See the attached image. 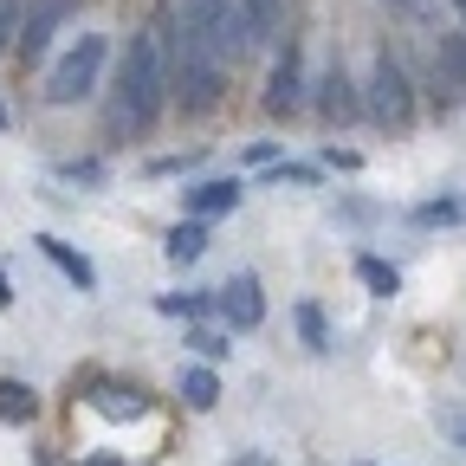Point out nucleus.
Here are the masks:
<instances>
[{
	"mask_svg": "<svg viewBox=\"0 0 466 466\" xmlns=\"http://www.w3.org/2000/svg\"><path fill=\"white\" fill-rule=\"evenodd\" d=\"M447 434H453V441L466 447V415H447Z\"/></svg>",
	"mask_w": 466,
	"mask_h": 466,
	"instance_id": "bb28decb",
	"label": "nucleus"
},
{
	"mask_svg": "<svg viewBox=\"0 0 466 466\" xmlns=\"http://www.w3.org/2000/svg\"><path fill=\"white\" fill-rule=\"evenodd\" d=\"M389 7H395V14H408V20H421V14H428V0H389Z\"/></svg>",
	"mask_w": 466,
	"mask_h": 466,
	"instance_id": "393cba45",
	"label": "nucleus"
},
{
	"mask_svg": "<svg viewBox=\"0 0 466 466\" xmlns=\"http://www.w3.org/2000/svg\"><path fill=\"white\" fill-rule=\"evenodd\" d=\"M305 104V58H299V46L285 39V52L272 58V78H266V110L272 116H291Z\"/></svg>",
	"mask_w": 466,
	"mask_h": 466,
	"instance_id": "0eeeda50",
	"label": "nucleus"
},
{
	"mask_svg": "<svg viewBox=\"0 0 466 466\" xmlns=\"http://www.w3.org/2000/svg\"><path fill=\"white\" fill-rule=\"evenodd\" d=\"M20 14H26V0H0V46L20 39Z\"/></svg>",
	"mask_w": 466,
	"mask_h": 466,
	"instance_id": "412c9836",
	"label": "nucleus"
},
{
	"mask_svg": "<svg viewBox=\"0 0 466 466\" xmlns=\"http://www.w3.org/2000/svg\"><path fill=\"white\" fill-rule=\"evenodd\" d=\"M33 408H39V395L26 382H0V421H33Z\"/></svg>",
	"mask_w": 466,
	"mask_h": 466,
	"instance_id": "f3484780",
	"label": "nucleus"
},
{
	"mask_svg": "<svg viewBox=\"0 0 466 466\" xmlns=\"http://www.w3.org/2000/svg\"><path fill=\"white\" fill-rule=\"evenodd\" d=\"M91 401H97V415H110V421H137V415H149L143 389H124V382H104Z\"/></svg>",
	"mask_w": 466,
	"mask_h": 466,
	"instance_id": "4468645a",
	"label": "nucleus"
},
{
	"mask_svg": "<svg viewBox=\"0 0 466 466\" xmlns=\"http://www.w3.org/2000/svg\"><path fill=\"white\" fill-rule=\"evenodd\" d=\"M188 343H195V357H208V363H220L233 350V337H220V330H188Z\"/></svg>",
	"mask_w": 466,
	"mask_h": 466,
	"instance_id": "aec40b11",
	"label": "nucleus"
},
{
	"mask_svg": "<svg viewBox=\"0 0 466 466\" xmlns=\"http://www.w3.org/2000/svg\"><path fill=\"white\" fill-rule=\"evenodd\" d=\"M0 130H7V104H0Z\"/></svg>",
	"mask_w": 466,
	"mask_h": 466,
	"instance_id": "c85d7f7f",
	"label": "nucleus"
},
{
	"mask_svg": "<svg viewBox=\"0 0 466 466\" xmlns=\"http://www.w3.org/2000/svg\"><path fill=\"white\" fill-rule=\"evenodd\" d=\"M78 14V0H26V14H20V58L33 66V58H46V46L58 39V26H66Z\"/></svg>",
	"mask_w": 466,
	"mask_h": 466,
	"instance_id": "39448f33",
	"label": "nucleus"
},
{
	"mask_svg": "<svg viewBox=\"0 0 466 466\" xmlns=\"http://www.w3.org/2000/svg\"><path fill=\"white\" fill-rule=\"evenodd\" d=\"M39 253H46V259H52L58 272H66V279H72L78 291H97V266H91L85 253H72L66 240H58V233H39Z\"/></svg>",
	"mask_w": 466,
	"mask_h": 466,
	"instance_id": "f8f14e48",
	"label": "nucleus"
},
{
	"mask_svg": "<svg viewBox=\"0 0 466 466\" xmlns=\"http://www.w3.org/2000/svg\"><path fill=\"white\" fill-rule=\"evenodd\" d=\"M195 162H201L195 149H188V156H156V162H149V175H182V168H195Z\"/></svg>",
	"mask_w": 466,
	"mask_h": 466,
	"instance_id": "b1692460",
	"label": "nucleus"
},
{
	"mask_svg": "<svg viewBox=\"0 0 466 466\" xmlns=\"http://www.w3.org/2000/svg\"><path fill=\"white\" fill-rule=\"evenodd\" d=\"M299 337H305L311 357H324V350H330V324H324V311H318V305H299Z\"/></svg>",
	"mask_w": 466,
	"mask_h": 466,
	"instance_id": "a211bd4d",
	"label": "nucleus"
},
{
	"mask_svg": "<svg viewBox=\"0 0 466 466\" xmlns=\"http://www.w3.org/2000/svg\"><path fill=\"white\" fill-rule=\"evenodd\" d=\"M357 279L376 291V299H395V291H401V272L389 259H376V253H357Z\"/></svg>",
	"mask_w": 466,
	"mask_h": 466,
	"instance_id": "dca6fc26",
	"label": "nucleus"
},
{
	"mask_svg": "<svg viewBox=\"0 0 466 466\" xmlns=\"http://www.w3.org/2000/svg\"><path fill=\"white\" fill-rule=\"evenodd\" d=\"M214 311H220L227 330H259V324H266V291H259V279H253V272H233V279L214 291Z\"/></svg>",
	"mask_w": 466,
	"mask_h": 466,
	"instance_id": "423d86ee",
	"label": "nucleus"
},
{
	"mask_svg": "<svg viewBox=\"0 0 466 466\" xmlns=\"http://www.w3.org/2000/svg\"><path fill=\"white\" fill-rule=\"evenodd\" d=\"M162 311H168V318H201V311H208V299H195V291H182V299H162Z\"/></svg>",
	"mask_w": 466,
	"mask_h": 466,
	"instance_id": "4be33fe9",
	"label": "nucleus"
},
{
	"mask_svg": "<svg viewBox=\"0 0 466 466\" xmlns=\"http://www.w3.org/2000/svg\"><path fill=\"white\" fill-rule=\"evenodd\" d=\"M162 104H168V14H162L149 33L130 39L104 124H110V137H143V130H156Z\"/></svg>",
	"mask_w": 466,
	"mask_h": 466,
	"instance_id": "f257e3e1",
	"label": "nucleus"
},
{
	"mask_svg": "<svg viewBox=\"0 0 466 466\" xmlns=\"http://www.w3.org/2000/svg\"><path fill=\"white\" fill-rule=\"evenodd\" d=\"M227 466H272V460H266V453H233Z\"/></svg>",
	"mask_w": 466,
	"mask_h": 466,
	"instance_id": "a878e982",
	"label": "nucleus"
},
{
	"mask_svg": "<svg viewBox=\"0 0 466 466\" xmlns=\"http://www.w3.org/2000/svg\"><path fill=\"white\" fill-rule=\"evenodd\" d=\"M460 214H466V201H453V195L447 201H421L415 208V227H453Z\"/></svg>",
	"mask_w": 466,
	"mask_h": 466,
	"instance_id": "6ab92c4d",
	"label": "nucleus"
},
{
	"mask_svg": "<svg viewBox=\"0 0 466 466\" xmlns=\"http://www.w3.org/2000/svg\"><path fill=\"white\" fill-rule=\"evenodd\" d=\"M357 110H363V97H357V85H350V72L330 66V72L318 78V116H324V124H350Z\"/></svg>",
	"mask_w": 466,
	"mask_h": 466,
	"instance_id": "9d476101",
	"label": "nucleus"
},
{
	"mask_svg": "<svg viewBox=\"0 0 466 466\" xmlns=\"http://www.w3.org/2000/svg\"><path fill=\"white\" fill-rule=\"evenodd\" d=\"M363 466H382V460H363Z\"/></svg>",
	"mask_w": 466,
	"mask_h": 466,
	"instance_id": "7c9ffc66",
	"label": "nucleus"
},
{
	"mask_svg": "<svg viewBox=\"0 0 466 466\" xmlns=\"http://www.w3.org/2000/svg\"><path fill=\"white\" fill-rule=\"evenodd\" d=\"M272 182H279V188H285V182H299V188H305V182H318V168H305V162H279V168H272Z\"/></svg>",
	"mask_w": 466,
	"mask_h": 466,
	"instance_id": "5701e85b",
	"label": "nucleus"
},
{
	"mask_svg": "<svg viewBox=\"0 0 466 466\" xmlns=\"http://www.w3.org/2000/svg\"><path fill=\"white\" fill-rule=\"evenodd\" d=\"M240 182H233V175H208V182H195L188 195H182V208L195 214V220H220V214H233L240 208Z\"/></svg>",
	"mask_w": 466,
	"mask_h": 466,
	"instance_id": "1a4fd4ad",
	"label": "nucleus"
},
{
	"mask_svg": "<svg viewBox=\"0 0 466 466\" xmlns=\"http://www.w3.org/2000/svg\"><path fill=\"white\" fill-rule=\"evenodd\" d=\"M453 7H460V20H466V0H453Z\"/></svg>",
	"mask_w": 466,
	"mask_h": 466,
	"instance_id": "c756f323",
	"label": "nucleus"
},
{
	"mask_svg": "<svg viewBox=\"0 0 466 466\" xmlns=\"http://www.w3.org/2000/svg\"><path fill=\"white\" fill-rule=\"evenodd\" d=\"M182 401H188V408H201V415H208V408L220 401V376H214L208 363H188V370H182Z\"/></svg>",
	"mask_w": 466,
	"mask_h": 466,
	"instance_id": "2eb2a0df",
	"label": "nucleus"
},
{
	"mask_svg": "<svg viewBox=\"0 0 466 466\" xmlns=\"http://www.w3.org/2000/svg\"><path fill=\"white\" fill-rule=\"evenodd\" d=\"M434 97H441V110H453L466 97V33L434 39Z\"/></svg>",
	"mask_w": 466,
	"mask_h": 466,
	"instance_id": "6e6552de",
	"label": "nucleus"
},
{
	"mask_svg": "<svg viewBox=\"0 0 466 466\" xmlns=\"http://www.w3.org/2000/svg\"><path fill=\"white\" fill-rule=\"evenodd\" d=\"M162 253H168V266H195V259L208 253V220H195V214H188V220H175Z\"/></svg>",
	"mask_w": 466,
	"mask_h": 466,
	"instance_id": "ddd939ff",
	"label": "nucleus"
},
{
	"mask_svg": "<svg viewBox=\"0 0 466 466\" xmlns=\"http://www.w3.org/2000/svg\"><path fill=\"white\" fill-rule=\"evenodd\" d=\"M7 299H14V291H7V272H0V305H7Z\"/></svg>",
	"mask_w": 466,
	"mask_h": 466,
	"instance_id": "cd10ccee",
	"label": "nucleus"
},
{
	"mask_svg": "<svg viewBox=\"0 0 466 466\" xmlns=\"http://www.w3.org/2000/svg\"><path fill=\"white\" fill-rule=\"evenodd\" d=\"M104 58H110V39H104V33H78V39L66 46V58L46 72V104H78V97H91L97 78H104Z\"/></svg>",
	"mask_w": 466,
	"mask_h": 466,
	"instance_id": "20e7f679",
	"label": "nucleus"
},
{
	"mask_svg": "<svg viewBox=\"0 0 466 466\" xmlns=\"http://www.w3.org/2000/svg\"><path fill=\"white\" fill-rule=\"evenodd\" d=\"M363 110L376 116V124L389 130V137H401V130H415V116H421V104H415V78H408V66L382 46L376 52V66H370V85H363Z\"/></svg>",
	"mask_w": 466,
	"mask_h": 466,
	"instance_id": "7ed1b4c3",
	"label": "nucleus"
},
{
	"mask_svg": "<svg viewBox=\"0 0 466 466\" xmlns=\"http://www.w3.org/2000/svg\"><path fill=\"white\" fill-rule=\"evenodd\" d=\"M240 33H247V52L279 46V33H285V0H240Z\"/></svg>",
	"mask_w": 466,
	"mask_h": 466,
	"instance_id": "9b49d317",
	"label": "nucleus"
},
{
	"mask_svg": "<svg viewBox=\"0 0 466 466\" xmlns=\"http://www.w3.org/2000/svg\"><path fill=\"white\" fill-rule=\"evenodd\" d=\"M168 46L182 52H201V58H240L247 52V33H240V0H188L182 20L168 14Z\"/></svg>",
	"mask_w": 466,
	"mask_h": 466,
	"instance_id": "f03ea898",
	"label": "nucleus"
}]
</instances>
